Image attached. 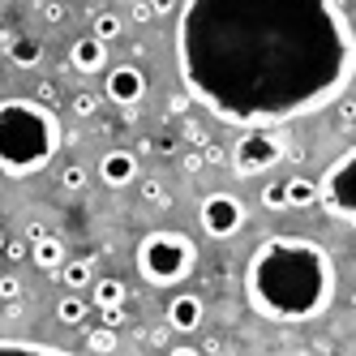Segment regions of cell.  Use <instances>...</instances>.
I'll return each mask as SVG.
<instances>
[{
	"label": "cell",
	"mask_w": 356,
	"mask_h": 356,
	"mask_svg": "<svg viewBox=\"0 0 356 356\" xmlns=\"http://www.w3.org/2000/svg\"><path fill=\"white\" fill-rule=\"evenodd\" d=\"M176 69L219 120L284 124L343 95L356 39L339 0H185Z\"/></svg>",
	"instance_id": "6da1fadb"
},
{
	"label": "cell",
	"mask_w": 356,
	"mask_h": 356,
	"mask_svg": "<svg viewBox=\"0 0 356 356\" xmlns=\"http://www.w3.org/2000/svg\"><path fill=\"white\" fill-rule=\"evenodd\" d=\"M245 296L253 314L270 322H309L326 314L330 296H335V262L318 241L266 236L249 253Z\"/></svg>",
	"instance_id": "7a4b0ae2"
},
{
	"label": "cell",
	"mask_w": 356,
	"mask_h": 356,
	"mask_svg": "<svg viewBox=\"0 0 356 356\" xmlns=\"http://www.w3.org/2000/svg\"><path fill=\"white\" fill-rule=\"evenodd\" d=\"M60 150V120L43 99H5L0 104V172L22 181L52 163Z\"/></svg>",
	"instance_id": "3957f363"
},
{
	"label": "cell",
	"mask_w": 356,
	"mask_h": 356,
	"mask_svg": "<svg viewBox=\"0 0 356 356\" xmlns=\"http://www.w3.org/2000/svg\"><path fill=\"white\" fill-rule=\"evenodd\" d=\"M197 266V245L185 232H146L138 241V275L150 288H176L181 279H189Z\"/></svg>",
	"instance_id": "277c9868"
},
{
	"label": "cell",
	"mask_w": 356,
	"mask_h": 356,
	"mask_svg": "<svg viewBox=\"0 0 356 356\" xmlns=\"http://www.w3.org/2000/svg\"><path fill=\"white\" fill-rule=\"evenodd\" d=\"M284 150H288L284 134H279L275 124H253L232 146V168H236V176H258V172H266L284 159Z\"/></svg>",
	"instance_id": "5b68a950"
},
{
	"label": "cell",
	"mask_w": 356,
	"mask_h": 356,
	"mask_svg": "<svg viewBox=\"0 0 356 356\" xmlns=\"http://www.w3.org/2000/svg\"><path fill=\"white\" fill-rule=\"evenodd\" d=\"M322 207L339 223L356 227V146L343 150V155L326 168V176H322Z\"/></svg>",
	"instance_id": "8992f818"
},
{
	"label": "cell",
	"mask_w": 356,
	"mask_h": 356,
	"mask_svg": "<svg viewBox=\"0 0 356 356\" xmlns=\"http://www.w3.org/2000/svg\"><path fill=\"white\" fill-rule=\"evenodd\" d=\"M197 223H202L207 236L227 241V236H236L245 227V202L236 193H207L202 207H197Z\"/></svg>",
	"instance_id": "52a82bcc"
},
{
	"label": "cell",
	"mask_w": 356,
	"mask_h": 356,
	"mask_svg": "<svg viewBox=\"0 0 356 356\" xmlns=\"http://www.w3.org/2000/svg\"><path fill=\"white\" fill-rule=\"evenodd\" d=\"M104 95L112 99L116 108H134L146 99V73L138 65H116L108 69V78H104Z\"/></svg>",
	"instance_id": "ba28073f"
},
{
	"label": "cell",
	"mask_w": 356,
	"mask_h": 356,
	"mask_svg": "<svg viewBox=\"0 0 356 356\" xmlns=\"http://www.w3.org/2000/svg\"><path fill=\"white\" fill-rule=\"evenodd\" d=\"M99 181L108 189H124L138 181V155L134 150H108L104 159H99Z\"/></svg>",
	"instance_id": "9c48e42d"
},
{
	"label": "cell",
	"mask_w": 356,
	"mask_h": 356,
	"mask_svg": "<svg viewBox=\"0 0 356 356\" xmlns=\"http://www.w3.org/2000/svg\"><path fill=\"white\" fill-rule=\"evenodd\" d=\"M69 65L78 69V73H104V65H108V43L99 39L95 31L82 35V39H73L69 43Z\"/></svg>",
	"instance_id": "30bf717a"
},
{
	"label": "cell",
	"mask_w": 356,
	"mask_h": 356,
	"mask_svg": "<svg viewBox=\"0 0 356 356\" xmlns=\"http://www.w3.org/2000/svg\"><path fill=\"white\" fill-rule=\"evenodd\" d=\"M202 318H207V305H202V296H193V292H176L172 300H168V326L172 330H197L202 326Z\"/></svg>",
	"instance_id": "8fae6325"
},
{
	"label": "cell",
	"mask_w": 356,
	"mask_h": 356,
	"mask_svg": "<svg viewBox=\"0 0 356 356\" xmlns=\"http://www.w3.org/2000/svg\"><path fill=\"white\" fill-rule=\"evenodd\" d=\"M5 56H9V65H17V69H35V65L43 60V43L31 39V35H5Z\"/></svg>",
	"instance_id": "7c38bea8"
},
{
	"label": "cell",
	"mask_w": 356,
	"mask_h": 356,
	"mask_svg": "<svg viewBox=\"0 0 356 356\" xmlns=\"http://www.w3.org/2000/svg\"><path fill=\"white\" fill-rule=\"evenodd\" d=\"M31 262L39 266V270H60L65 262H69V253H65V241L60 236H39L35 245H31Z\"/></svg>",
	"instance_id": "4fadbf2b"
},
{
	"label": "cell",
	"mask_w": 356,
	"mask_h": 356,
	"mask_svg": "<svg viewBox=\"0 0 356 356\" xmlns=\"http://www.w3.org/2000/svg\"><path fill=\"white\" fill-rule=\"evenodd\" d=\"M314 202H322V185L309 176H288V211H305Z\"/></svg>",
	"instance_id": "5bb4252c"
},
{
	"label": "cell",
	"mask_w": 356,
	"mask_h": 356,
	"mask_svg": "<svg viewBox=\"0 0 356 356\" xmlns=\"http://www.w3.org/2000/svg\"><path fill=\"white\" fill-rule=\"evenodd\" d=\"M56 275H60V284H65L69 292H78V288H90V284H95V270H90L86 258H69Z\"/></svg>",
	"instance_id": "9a60e30c"
},
{
	"label": "cell",
	"mask_w": 356,
	"mask_h": 356,
	"mask_svg": "<svg viewBox=\"0 0 356 356\" xmlns=\"http://www.w3.org/2000/svg\"><path fill=\"white\" fill-rule=\"evenodd\" d=\"M124 296H129V288H124L120 279H95V284H90V300L99 305V309H108V305H124Z\"/></svg>",
	"instance_id": "2e32d148"
},
{
	"label": "cell",
	"mask_w": 356,
	"mask_h": 356,
	"mask_svg": "<svg viewBox=\"0 0 356 356\" xmlns=\"http://www.w3.org/2000/svg\"><path fill=\"white\" fill-rule=\"evenodd\" d=\"M56 322L60 326H82L86 322V300L82 296H60V305H56Z\"/></svg>",
	"instance_id": "e0dca14e"
},
{
	"label": "cell",
	"mask_w": 356,
	"mask_h": 356,
	"mask_svg": "<svg viewBox=\"0 0 356 356\" xmlns=\"http://www.w3.org/2000/svg\"><path fill=\"white\" fill-rule=\"evenodd\" d=\"M104 43H112V39H120V31H124V22L116 17V13H95V26H90Z\"/></svg>",
	"instance_id": "ac0fdd59"
},
{
	"label": "cell",
	"mask_w": 356,
	"mask_h": 356,
	"mask_svg": "<svg viewBox=\"0 0 356 356\" xmlns=\"http://www.w3.org/2000/svg\"><path fill=\"white\" fill-rule=\"evenodd\" d=\"M262 207L266 211H288V181H270L262 189Z\"/></svg>",
	"instance_id": "d6986e66"
},
{
	"label": "cell",
	"mask_w": 356,
	"mask_h": 356,
	"mask_svg": "<svg viewBox=\"0 0 356 356\" xmlns=\"http://www.w3.org/2000/svg\"><path fill=\"white\" fill-rule=\"evenodd\" d=\"M138 193H142L146 207H168V189H163V181H155V176H146L138 185Z\"/></svg>",
	"instance_id": "ffe728a7"
},
{
	"label": "cell",
	"mask_w": 356,
	"mask_h": 356,
	"mask_svg": "<svg viewBox=\"0 0 356 356\" xmlns=\"http://www.w3.org/2000/svg\"><path fill=\"white\" fill-rule=\"evenodd\" d=\"M86 348L90 352H116V326H99L86 335Z\"/></svg>",
	"instance_id": "44dd1931"
},
{
	"label": "cell",
	"mask_w": 356,
	"mask_h": 356,
	"mask_svg": "<svg viewBox=\"0 0 356 356\" xmlns=\"http://www.w3.org/2000/svg\"><path fill=\"white\" fill-rule=\"evenodd\" d=\"M60 185H65L69 193H78V189H86V168H82V163H69V168L60 172Z\"/></svg>",
	"instance_id": "7402d4cb"
},
{
	"label": "cell",
	"mask_w": 356,
	"mask_h": 356,
	"mask_svg": "<svg viewBox=\"0 0 356 356\" xmlns=\"http://www.w3.org/2000/svg\"><path fill=\"white\" fill-rule=\"evenodd\" d=\"M69 108H73V116H95V112H99V99H95L90 90H78Z\"/></svg>",
	"instance_id": "603a6c76"
},
{
	"label": "cell",
	"mask_w": 356,
	"mask_h": 356,
	"mask_svg": "<svg viewBox=\"0 0 356 356\" xmlns=\"http://www.w3.org/2000/svg\"><path fill=\"white\" fill-rule=\"evenodd\" d=\"M5 258H9V262L31 258V241H17V236H9V241H5Z\"/></svg>",
	"instance_id": "cb8c5ba5"
},
{
	"label": "cell",
	"mask_w": 356,
	"mask_h": 356,
	"mask_svg": "<svg viewBox=\"0 0 356 356\" xmlns=\"http://www.w3.org/2000/svg\"><path fill=\"white\" fill-rule=\"evenodd\" d=\"M129 17H134V22H150V17H159V13H155V0H138V5L129 9Z\"/></svg>",
	"instance_id": "d4e9b609"
},
{
	"label": "cell",
	"mask_w": 356,
	"mask_h": 356,
	"mask_svg": "<svg viewBox=\"0 0 356 356\" xmlns=\"http://www.w3.org/2000/svg\"><path fill=\"white\" fill-rule=\"evenodd\" d=\"M43 22H52V26H60V22H65V5H56V0H47V5H43Z\"/></svg>",
	"instance_id": "484cf974"
},
{
	"label": "cell",
	"mask_w": 356,
	"mask_h": 356,
	"mask_svg": "<svg viewBox=\"0 0 356 356\" xmlns=\"http://www.w3.org/2000/svg\"><path fill=\"white\" fill-rule=\"evenodd\" d=\"M0 296H5V300H17V296H22V284H17L13 275H5V279H0Z\"/></svg>",
	"instance_id": "4316f807"
},
{
	"label": "cell",
	"mask_w": 356,
	"mask_h": 356,
	"mask_svg": "<svg viewBox=\"0 0 356 356\" xmlns=\"http://www.w3.org/2000/svg\"><path fill=\"white\" fill-rule=\"evenodd\" d=\"M104 326H124V305H108V309H104Z\"/></svg>",
	"instance_id": "83f0119b"
},
{
	"label": "cell",
	"mask_w": 356,
	"mask_h": 356,
	"mask_svg": "<svg viewBox=\"0 0 356 356\" xmlns=\"http://www.w3.org/2000/svg\"><path fill=\"white\" fill-rule=\"evenodd\" d=\"M339 124H356V104H343L339 108Z\"/></svg>",
	"instance_id": "f1b7e54d"
},
{
	"label": "cell",
	"mask_w": 356,
	"mask_h": 356,
	"mask_svg": "<svg viewBox=\"0 0 356 356\" xmlns=\"http://www.w3.org/2000/svg\"><path fill=\"white\" fill-rule=\"evenodd\" d=\"M39 236H47V227H43V223H39V219H35V223H31V227H26V241H31V245H35V241H39Z\"/></svg>",
	"instance_id": "f546056e"
},
{
	"label": "cell",
	"mask_w": 356,
	"mask_h": 356,
	"mask_svg": "<svg viewBox=\"0 0 356 356\" xmlns=\"http://www.w3.org/2000/svg\"><path fill=\"white\" fill-rule=\"evenodd\" d=\"M39 99H43V104H52V99H56V86H52V82H39Z\"/></svg>",
	"instance_id": "4dcf8cb0"
},
{
	"label": "cell",
	"mask_w": 356,
	"mask_h": 356,
	"mask_svg": "<svg viewBox=\"0 0 356 356\" xmlns=\"http://www.w3.org/2000/svg\"><path fill=\"white\" fill-rule=\"evenodd\" d=\"M172 9V0H155V13H168Z\"/></svg>",
	"instance_id": "1f68e13d"
}]
</instances>
